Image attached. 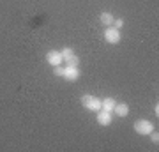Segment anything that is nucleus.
I'll return each mask as SVG.
<instances>
[{"label": "nucleus", "mask_w": 159, "mask_h": 152, "mask_svg": "<svg viewBox=\"0 0 159 152\" xmlns=\"http://www.w3.org/2000/svg\"><path fill=\"white\" fill-rule=\"evenodd\" d=\"M64 80H67V81H76L80 78V69L78 66H67V67H64V74H62Z\"/></svg>", "instance_id": "5"}, {"label": "nucleus", "mask_w": 159, "mask_h": 152, "mask_svg": "<svg viewBox=\"0 0 159 152\" xmlns=\"http://www.w3.org/2000/svg\"><path fill=\"white\" fill-rule=\"evenodd\" d=\"M115 104H117V101H115V97H104V99H101V110H106V112H113Z\"/></svg>", "instance_id": "10"}, {"label": "nucleus", "mask_w": 159, "mask_h": 152, "mask_svg": "<svg viewBox=\"0 0 159 152\" xmlns=\"http://www.w3.org/2000/svg\"><path fill=\"white\" fill-rule=\"evenodd\" d=\"M53 74H55V76H62V74H64V67H62V66H55V67H53Z\"/></svg>", "instance_id": "11"}, {"label": "nucleus", "mask_w": 159, "mask_h": 152, "mask_svg": "<svg viewBox=\"0 0 159 152\" xmlns=\"http://www.w3.org/2000/svg\"><path fill=\"white\" fill-rule=\"evenodd\" d=\"M44 60L50 64L51 67H55V66H60V64H62V55H60V51H57V50H50L46 53Z\"/></svg>", "instance_id": "6"}, {"label": "nucleus", "mask_w": 159, "mask_h": 152, "mask_svg": "<svg viewBox=\"0 0 159 152\" xmlns=\"http://www.w3.org/2000/svg\"><path fill=\"white\" fill-rule=\"evenodd\" d=\"M150 140H152V143H156V145L159 143V135H157V131H152V133H150Z\"/></svg>", "instance_id": "12"}, {"label": "nucleus", "mask_w": 159, "mask_h": 152, "mask_svg": "<svg viewBox=\"0 0 159 152\" xmlns=\"http://www.w3.org/2000/svg\"><path fill=\"white\" fill-rule=\"evenodd\" d=\"M97 124L99 126H110L111 124V120H113V112H106V110H99L97 112Z\"/></svg>", "instance_id": "7"}, {"label": "nucleus", "mask_w": 159, "mask_h": 152, "mask_svg": "<svg viewBox=\"0 0 159 152\" xmlns=\"http://www.w3.org/2000/svg\"><path fill=\"white\" fill-rule=\"evenodd\" d=\"M113 113L117 117H127L129 115V104L127 103H117L113 108Z\"/></svg>", "instance_id": "8"}, {"label": "nucleus", "mask_w": 159, "mask_h": 152, "mask_svg": "<svg viewBox=\"0 0 159 152\" xmlns=\"http://www.w3.org/2000/svg\"><path fill=\"white\" fill-rule=\"evenodd\" d=\"M60 55H62V60L67 62V66H78L80 64V58L74 55V50L69 48V46H66V48L60 50Z\"/></svg>", "instance_id": "4"}, {"label": "nucleus", "mask_w": 159, "mask_h": 152, "mask_svg": "<svg viewBox=\"0 0 159 152\" xmlns=\"http://www.w3.org/2000/svg\"><path fill=\"white\" fill-rule=\"evenodd\" d=\"M133 127H134V131H136L138 135L147 136V135H150V133L154 131V127H156V126H154L150 120H147V118H138L136 122L133 124Z\"/></svg>", "instance_id": "1"}, {"label": "nucleus", "mask_w": 159, "mask_h": 152, "mask_svg": "<svg viewBox=\"0 0 159 152\" xmlns=\"http://www.w3.org/2000/svg\"><path fill=\"white\" fill-rule=\"evenodd\" d=\"M99 21H101L104 27H111V25H113V21H115V18H113V14H111V12L104 11V12H101V14H99Z\"/></svg>", "instance_id": "9"}, {"label": "nucleus", "mask_w": 159, "mask_h": 152, "mask_svg": "<svg viewBox=\"0 0 159 152\" xmlns=\"http://www.w3.org/2000/svg\"><path fill=\"white\" fill-rule=\"evenodd\" d=\"M113 27H115V28H122V27H124V20H122V18L115 20V21H113Z\"/></svg>", "instance_id": "13"}, {"label": "nucleus", "mask_w": 159, "mask_h": 152, "mask_svg": "<svg viewBox=\"0 0 159 152\" xmlns=\"http://www.w3.org/2000/svg\"><path fill=\"white\" fill-rule=\"evenodd\" d=\"M81 104L87 108V110H90V112H99L101 110V99L96 96H92V94H85V96L81 97Z\"/></svg>", "instance_id": "2"}, {"label": "nucleus", "mask_w": 159, "mask_h": 152, "mask_svg": "<svg viewBox=\"0 0 159 152\" xmlns=\"http://www.w3.org/2000/svg\"><path fill=\"white\" fill-rule=\"evenodd\" d=\"M102 37H104V41H106V43H110V44H119L120 39H122L120 30H119V28H115L113 25H111V27H108V28H104Z\"/></svg>", "instance_id": "3"}]
</instances>
